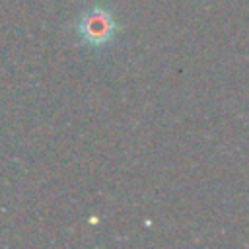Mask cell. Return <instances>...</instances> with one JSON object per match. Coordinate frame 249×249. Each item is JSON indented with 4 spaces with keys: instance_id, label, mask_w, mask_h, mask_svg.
Wrapping results in <instances>:
<instances>
[{
    "instance_id": "obj_1",
    "label": "cell",
    "mask_w": 249,
    "mask_h": 249,
    "mask_svg": "<svg viewBox=\"0 0 249 249\" xmlns=\"http://www.w3.org/2000/svg\"><path fill=\"white\" fill-rule=\"evenodd\" d=\"M113 29L115 25L111 16L101 10H89L78 19V35L89 45H103L111 39Z\"/></svg>"
}]
</instances>
